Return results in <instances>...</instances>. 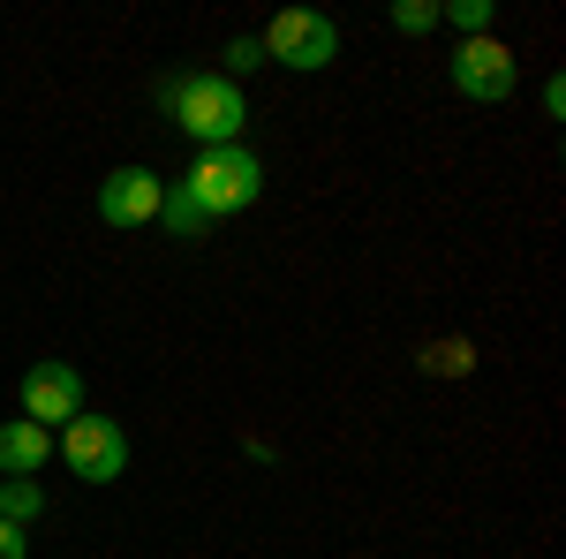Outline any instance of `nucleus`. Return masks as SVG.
I'll return each mask as SVG.
<instances>
[{"label": "nucleus", "instance_id": "obj_15", "mask_svg": "<svg viewBox=\"0 0 566 559\" xmlns=\"http://www.w3.org/2000/svg\"><path fill=\"white\" fill-rule=\"evenodd\" d=\"M0 559H31V529H15V521H0Z\"/></svg>", "mask_w": 566, "mask_h": 559}, {"label": "nucleus", "instance_id": "obj_6", "mask_svg": "<svg viewBox=\"0 0 566 559\" xmlns=\"http://www.w3.org/2000/svg\"><path fill=\"white\" fill-rule=\"evenodd\" d=\"M159 197H167V182L151 167H114L98 182V219L114 227V235H129V227H151L159 219Z\"/></svg>", "mask_w": 566, "mask_h": 559}, {"label": "nucleus", "instance_id": "obj_12", "mask_svg": "<svg viewBox=\"0 0 566 559\" xmlns=\"http://www.w3.org/2000/svg\"><path fill=\"white\" fill-rule=\"evenodd\" d=\"M469 363H476V348H469V341H438L423 371H438V379H469Z\"/></svg>", "mask_w": 566, "mask_h": 559}, {"label": "nucleus", "instance_id": "obj_11", "mask_svg": "<svg viewBox=\"0 0 566 559\" xmlns=\"http://www.w3.org/2000/svg\"><path fill=\"white\" fill-rule=\"evenodd\" d=\"M438 23H453L461 39H491V0H438Z\"/></svg>", "mask_w": 566, "mask_h": 559}, {"label": "nucleus", "instance_id": "obj_5", "mask_svg": "<svg viewBox=\"0 0 566 559\" xmlns=\"http://www.w3.org/2000/svg\"><path fill=\"white\" fill-rule=\"evenodd\" d=\"M446 76H453L461 99L499 106V99H514V76H522V69H514V53H506L499 39H461V53H453V69H446Z\"/></svg>", "mask_w": 566, "mask_h": 559}, {"label": "nucleus", "instance_id": "obj_9", "mask_svg": "<svg viewBox=\"0 0 566 559\" xmlns=\"http://www.w3.org/2000/svg\"><path fill=\"white\" fill-rule=\"evenodd\" d=\"M159 227H167V235H181V242H205V235H212V219H205V205H197V197H189V189H167V197H159Z\"/></svg>", "mask_w": 566, "mask_h": 559}, {"label": "nucleus", "instance_id": "obj_14", "mask_svg": "<svg viewBox=\"0 0 566 559\" xmlns=\"http://www.w3.org/2000/svg\"><path fill=\"white\" fill-rule=\"evenodd\" d=\"M250 69H264V45L258 39H234V45H227V84L250 76Z\"/></svg>", "mask_w": 566, "mask_h": 559}, {"label": "nucleus", "instance_id": "obj_13", "mask_svg": "<svg viewBox=\"0 0 566 559\" xmlns=\"http://www.w3.org/2000/svg\"><path fill=\"white\" fill-rule=\"evenodd\" d=\"M392 31H408V39L438 31V0H400V8H392Z\"/></svg>", "mask_w": 566, "mask_h": 559}, {"label": "nucleus", "instance_id": "obj_8", "mask_svg": "<svg viewBox=\"0 0 566 559\" xmlns=\"http://www.w3.org/2000/svg\"><path fill=\"white\" fill-rule=\"evenodd\" d=\"M45 454H53L45 424H31V416L0 424V476H39V469H45Z\"/></svg>", "mask_w": 566, "mask_h": 559}, {"label": "nucleus", "instance_id": "obj_2", "mask_svg": "<svg viewBox=\"0 0 566 559\" xmlns=\"http://www.w3.org/2000/svg\"><path fill=\"white\" fill-rule=\"evenodd\" d=\"M197 205H205V219H227V213H250L264 197V159L250 152V144H219V152H197V167H189V182H181Z\"/></svg>", "mask_w": 566, "mask_h": 559}, {"label": "nucleus", "instance_id": "obj_3", "mask_svg": "<svg viewBox=\"0 0 566 559\" xmlns=\"http://www.w3.org/2000/svg\"><path fill=\"white\" fill-rule=\"evenodd\" d=\"M264 61H280V69H333V53H340V23L333 15H317V8H280L272 23H264Z\"/></svg>", "mask_w": 566, "mask_h": 559}, {"label": "nucleus", "instance_id": "obj_1", "mask_svg": "<svg viewBox=\"0 0 566 559\" xmlns=\"http://www.w3.org/2000/svg\"><path fill=\"white\" fill-rule=\"evenodd\" d=\"M159 106H167V114H175L181 130L197 136V152H219V144H242V130H250V106H242V84H227L219 69L159 76Z\"/></svg>", "mask_w": 566, "mask_h": 559}, {"label": "nucleus", "instance_id": "obj_10", "mask_svg": "<svg viewBox=\"0 0 566 559\" xmlns=\"http://www.w3.org/2000/svg\"><path fill=\"white\" fill-rule=\"evenodd\" d=\"M39 515H45V491H39V476H0V521L31 529Z\"/></svg>", "mask_w": 566, "mask_h": 559}, {"label": "nucleus", "instance_id": "obj_7", "mask_svg": "<svg viewBox=\"0 0 566 559\" xmlns=\"http://www.w3.org/2000/svg\"><path fill=\"white\" fill-rule=\"evenodd\" d=\"M23 416L31 424H76L84 416V371L76 363H31L23 371Z\"/></svg>", "mask_w": 566, "mask_h": 559}, {"label": "nucleus", "instance_id": "obj_4", "mask_svg": "<svg viewBox=\"0 0 566 559\" xmlns=\"http://www.w3.org/2000/svg\"><path fill=\"white\" fill-rule=\"evenodd\" d=\"M61 462L84 476V484H114V476L129 469V438L114 416H76V424H61Z\"/></svg>", "mask_w": 566, "mask_h": 559}]
</instances>
